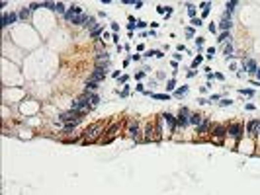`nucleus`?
Returning a JSON list of instances; mask_svg holds the SVG:
<instances>
[{
  "mask_svg": "<svg viewBox=\"0 0 260 195\" xmlns=\"http://www.w3.org/2000/svg\"><path fill=\"white\" fill-rule=\"evenodd\" d=\"M100 135H104V131H102V123H94V125H90V127H86L84 133H82V144H90V143H96L98 140V137Z\"/></svg>",
  "mask_w": 260,
  "mask_h": 195,
  "instance_id": "nucleus-1",
  "label": "nucleus"
},
{
  "mask_svg": "<svg viewBox=\"0 0 260 195\" xmlns=\"http://www.w3.org/2000/svg\"><path fill=\"white\" fill-rule=\"evenodd\" d=\"M71 109H74V111H78V113H88L90 109H92V103H90V99H88V96H82V98H78V99H74V102L71 103Z\"/></svg>",
  "mask_w": 260,
  "mask_h": 195,
  "instance_id": "nucleus-2",
  "label": "nucleus"
},
{
  "mask_svg": "<svg viewBox=\"0 0 260 195\" xmlns=\"http://www.w3.org/2000/svg\"><path fill=\"white\" fill-rule=\"evenodd\" d=\"M190 123V111L186 109V107H180V113H178V117H176V129H180V127H184Z\"/></svg>",
  "mask_w": 260,
  "mask_h": 195,
  "instance_id": "nucleus-3",
  "label": "nucleus"
},
{
  "mask_svg": "<svg viewBox=\"0 0 260 195\" xmlns=\"http://www.w3.org/2000/svg\"><path fill=\"white\" fill-rule=\"evenodd\" d=\"M106 74H108V70H106L104 66H96V68L92 70V74H90V80L92 82H102L106 78Z\"/></svg>",
  "mask_w": 260,
  "mask_h": 195,
  "instance_id": "nucleus-4",
  "label": "nucleus"
},
{
  "mask_svg": "<svg viewBox=\"0 0 260 195\" xmlns=\"http://www.w3.org/2000/svg\"><path fill=\"white\" fill-rule=\"evenodd\" d=\"M242 131H245V129H242V125H239V123H233V125H229V135L233 137L237 143L242 139Z\"/></svg>",
  "mask_w": 260,
  "mask_h": 195,
  "instance_id": "nucleus-5",
  "label": "nucleus"
},
{
  "mask_svg": "<svg viewBox=\"0 0 260 195\" xmlns=\"http://www.w3.org/2000/svg\"><path fill=\"white\" fill-rule=\"evenodd\" d=\"M225 135H229V127H225V125H217V127H213L211 137H213L215 140H221Z\"/></svg>",
  "mask_w": 260,
  "mask_h": 195,
  "instance_id": "nucleus-6",
  "label": "nucleus"
},
{
  "mask_svg": "<svg viewBox=\"0 0 260 195\" xmlns=\"http://www.w3.org/2000/svg\"><path fill=\"white\" fill-rule=\"evenodd\" d=\"M108 63H110V55H108L106 51H98V53H96V64L108 68Z\"/></svg>",
  "mask_w": 260,
  "mask_h": 195,
  "instance_id": "nucleus-7",
  "label": "nucleus"
},
{
  "mask_svg": "<svg viewBox=\"0 0 260 195\" xmlns=\"http://www.w3.org/2000/svg\"><path fill=\"white\" fill-rule=\"evenodd\" d=\"M258 129H260V119H252V121H249L246 131H249L250 137H258Z\"/></svg>",
  "mask_w": 260,
  "mask_h": 195,
  "instance_id": "nucleus-8",
  "label": "nucleus"
},
{
  "mask_svg": "<svg viewBox=\"0 0 260 195\" xmlns=\"http://www.w3.org/2000/svg\"><path fill=\"white\" fill-rule=\"evenodd\" d=\"M117 131H119V123H115V125H111L110 129L106 131V133H108V137H106V139H100V140H102V143H104V144L111 143V140L115 139V133H117Z\"/></svg>",
  "mask_w": 260,
  "mask_h": 195,
  "instance_id": "nucleus-9",
  "label": "nucleus"
},
{
  "mask_svg": "<svg viewBox=\"0 0 260 195\" xmlns=\"http://www.w3.org/2000/svg\"><path fill=\"white\" fill-rule=\"evenodd\" d=\"M127 135H129L131 139L141 140V139H139V123H137V121H129V127H127Z\"/></svg>",
  "mask_w": 260,
  "mask_h": 195,
  "instance_id": "nucleus-10",
  "label": "nucleus"
},
{
  "mask_svg": "<svg viewBox=\"0 0 260 195\" xmlns=\"http://www.w3.org/2000/svg\"><path fill=\"white\" fill-rule=\"evenodd\" d=\"M18 18H20V16H18V14H14V12H12V14H4V16H2V27L12 26V24H14Z\"/></svg>",
  "mask_w": 260,
  "mask_h": 195,
  "instance_id": "nucleus-11",
  "label": "nucleus"
},
{
  "mask_svg": "<svg viewBox=\"0 0 260 195\" xmlns=\"http://www.w3.org/2000/svg\"><path fill=\"white\" fill-rule=\"evenodd\" d=\"M209 129H211V121H209L207 117H204V121L197 125V135H205Z\"/></svg>",
  "mask_w": 260,
  "mask_h": 195,
  "instance_id": "nucleus-12",
  "label": "nucleus"
},
{
  "mask_svg": "<svg viewBox=\"0 0 260 195\" xmlns=\"http://www.w3.org/2000/svg\"><path fill=\"white\" fill-rule=\"evenodd\" d=\"M242 64H245V70H249V72H256V70H258L256 61H252V59H246V61H242Z\"/></svg>",
  "mask_w": 260,
  "mask_h": 195,
  "instance_id": "nucleus-13",
  "label": "nucleus"
},
{
  "mask_svg": "<svg viewBox=\"0 0 260 195\" xmlns=\"http://www.w3.org/2000/svg\"><path fill=\"white\" fill-rule=\"evenodd\" d=\"M162 119H164V121L168 123V127H170V131L174 133V131H176V117H174V115H170V113H164V115H162Z\"/></svg>",
  "mask_w": 260,
  "mask_h": 195,
  "instance_id": "nucleus-14",
  "label": "nucleus"
},
{
  "mask_svg": "<svg viewBox=\"0 0 260 195\" xmlns=\"http://www.w3.org/2000/svg\"><path fill=\"white\" fill-rule=\"evenodd\" d=\"M231 26H233V22H231V18H229V16H223V20H221L219 27H221L223 31H229V30H231Z\"/></svg>",
  "mask_w": 260,
  "mask_h": 195,
  "instance_id": "nucleus-15",
  "label": "nucleus"
},
{
  "mask_svg": "<svg viewBox=\"0 0 260 195\" xmlns=\"http://www.w3.org/2000/svg\"><path fill=\"white\" fill-rule=\"evenodd\" d=\"M86 96H88V99H90V103H92V107H96L98 103H100V96H98L96 92H84Z\"/></svg>",
  "mask_w": 260,
  "mask_h": 195,
  "instance_id": "nucleus-16",
  "label": "nucleus"
},
{
  "mask_svg": "<svg viewBox=\"0 0 260 195\" xmlns=\"http://www.w3.org/2000/svg\"><path fill=\"white\" fill-rule=\"evenodd\" d=\"M204 121V115H200V113H192L190 115V123H192V125H200V123Z\"/></svg>",
  "mask_w": 260,
  "mask_h": 195,
  "instance_id": "nucleus-17",
  "label": "nucleus"
},
{
  "mask_svg": "<svg viewBox=\"0 0 260 195\" xmlns=\"http://www.w3.org/2000/svg\"><path fill=\"white\" fill-rule=\"evenodd\" d=\"M227 12H225V16H229V18H231V14H233V12H235V8H237V2H235V0H231V2H227Z\"/></svg>",
  "mask_w": 260,
  "mask_h": 195,
  "instance_id": "nucleus-18",
  "label": "nucleus"
},
{
  "mask_svg": "<svg viewBox=\"0 0 260 195\" xmlns=\"http://www.w3.org/2000/svg\"><path fill=\"white\" fill-rule=\"evenodd\" d=\"M84 27H88L90 31H94V30H98V27H100V26H98V24H96V20H94V18H88V22L84 24Z\"/></svg>",
  "mask_w": 260,
  "mask_h": 195,
  "instance_id": "nucleus-19",
  "label": "nucleus"
},
{
  "mask_svg": "<svg viewBox=\"0 0 260 195\" xmlns=\"http://www.w3.org/2000/svg\"><path fill=\"white\" fill-rule=\"evenodd\" d=\"M30 14H31V10H30V6H27V8H22V10H20V20H27V18H30Z\"/></svg>",
  "mask_w": 260,
  "mask_h": 195,
  "instance_id": "nucleus-20",
  "label": "nucleus"
},
{
  "mask_svg": "<svg viewBox=\"0 0 260 195\" xmlns=\"http://www.w3.org/2000/svg\"><path fill=\"white\" fill-rule=\"evenodd\" d=\"M141 140H155V135H152V127H151V125L147 127V131H145V137H143Z\"/></svg>",
  "mask_w": 260,
  "mask_h": 195,
  "instance_id": "nucleus-21",
  "label": "nucleus"
},
{
  "mask_svg": "<svg viewBox=\"0 0 260 195\" xmlns=\"http://www.w3.org/2000/svg\"><path fill=\"white\" fill-rule=\"evenodd\" d=\"M94 90H98V82L88 80V82H86V92H94Z\"/></svg>",
  "mask_w": 260,
  "mask_h": 195,
  "instance_id": "nucleus-22",
  "label": "nucleus"
},
{
  "mask_svg": "<svg viewBox=\"0 0 260 195\" xmlns=\"http://www.w3.org/2000/svg\"><path fill=\"white\" fill-rule=\"evenodd\" d=\"M41 6L49 8V10H53V12H57V2H41Z\"/></svg>",
  "mask_w": 260,
  "mask_h": 195,
  "instance_id": "nucleus-23",
  "label": "nucleus"
},
{
  "mask_svg": "<svg viewBox=\"0 0 260 195\" xmlns=\"http://www.w3.org/2000/svg\"><path fill=\"white\" fill-rule=\"evenodd\" d=\"M78 125V121H72V123H65V133H71L74 131V127Z\"/></svg>",
  "mask_w": 260,
  "mask_h": 195,
  "instance_id": "nucleus-24",
  "label": "nucleus"
},
{
  "mask_svg": "<svg viewBox=\"0 0 260 195\" xmlns=\"http://www.w3.org/2000/svg\"><path fill=\"white\" fill-rule=\"evenodd\" d=\"M225 55H227V59H229V57H233V45H225Z\"/></svg>",
  "mask_w": 260,
  "mask_h": 195,
  "instance_id": "nucleus-25",
  "label": "nucleus"
},
{
  "mask_svg": "<svg viewBox=\"0 0 260 195\" xmlns=\"http://www.w3.org/2000/svg\"><path fill=\"white\" fill-rule=\"evenodd\" d=\"M227 39H231V35H229V31H223L221 33V35H219V41H221V43H225V41Z\"/></svg>",
  "mask_w": 260,
  "mask_h": 195,
  "instance_id": "nucleus-26",
  "label": "nucleus"
},
{
  "mask_svg": "<svg viewBox=\"0 0 260 195\" xmlns=\"http://www.w3.org/2000/svg\"><path fill=\"white\" fill-rule=\"evenodd\" d=\"M188 14H190V16H192V20H194V18H196V8H194V6H192V4H188Z\"/></svg>",
  "mask_w": 260,
  "mask_h": 195,
  "instance_id": "nucleus-27",
  "label": "nucleus"
},
{
  "mask_svg": "<svg viewBox=\"0 0 260 195\" xmlns=\"http://www.w3.org/2000/svg\"><path fill=\"white\" fill-rule=\"evenodd\" d=\"M186 92H188V88H186V86H182V88H180V90H176V98H180V96H182V94H186Z\"/></svg>",
  "mask_w": 260,
  "mask_h": 195,
  "instance_id": "nucleus-28",
  "label": "nucleus"
},
{
  "mask_svg": "<svg viewBox=\"0 0 260 195\" xmlns=\"http://www.w3.org/2000/svg\"><path fill=\"white\" fill-rule=\"evenodd\" d=\"M57 12H61V14H67V10H65V4L57 2Z\"/></svg>",
  "mask_w": 260,
  "mask_h": 195,
  "instance_id": "nucleus-29",
  "label": "nucleus"
},
{
  "mask_svg": "<svg viewBox=\"0 0 260 195\" xmlns=\"http://www.w3.org/2000/svg\"><path fill=\"white\" fill-rule=\"evenodd\" d=\"M102 33V27H98V30H94V31H90V37H94V39H96L98 35H100Z\"/></svg>",
  "mask_w": 260,
  "mask_h": 195,
  "instance_id": "nucleus-30",
  "label": "nucleus"
},
{
  "mask_svg": "<svg viewBox=\"0 0 260 195\" xmlns=\"http://www.w3.org/2000/svg\"><path fill=\"white\" fill-rule=\"evenodd\" d=\"M192 26L200 27V26H201V20H200V18H194V20H192Z\"/></svg>",
  "mask_w": 260,
  "mask_h": 195,
  "instance_id": "nucleus-31",
  "label": "nucleus"
},
{
  "mask_svg": "<svg viewBox=\"0 0 260 195\" xmlns=\"http://www.w3.org/2000/svg\"><path fill=\"white\" fill-rule=\"evenodd\" d=\"M37 8H43L39 2H34V4H30V10H37Z\"/></svg>",
  "mask_w": 260,
  "mask_h": 195,
  "instance_id": "nucleus-32",
  "label": "nucleus"
},
{
  "mask_svg": "<svg viewBox=\"0 0 260 195\" xmlns=\"http://www.w3.org/2000/svg\"><path fill=\"white\" fill-rule=\"evenodd\" d=\"M155 98H156V99H168L166 94H155Z\"/></svg>",
  "mask_w": 260,
  "mask_h": 195,
  "instance_id": "nucleus-33",
  "label": "nucleus"
},
{
  "mask_svg": "<svg viewBox=\"0 0 260 195\" xmlns=\"http://www.w3.org/2000/svg\"><path fill=\"white\" fill-rule=\"evenodd\" d=\"M174 86H176V82H174V80H168V86H166L168 90H174Z\"/></svg>",
  "mask_w": 260,
  "mask_h": 195,
  "instance_id": "nucleus-34",
  "label": "nucleus"
},
{
  "mask_svg": "<svg viewBox=\"0 0 260 195\" xmlns=\"http://www.w3.org/2000/svg\"><path fill=\"white\" fill-rule=\"evenodd\" d=\"M186 35H188V37H194V30H192V27H188V30H186Z\"/></svg>",
  "mask_w": 260,
  "mask_h": 195,
  "instance_id": "nucleus-35",
  "label": "nucleus"
},
{
  "mask_svg": "<svg viewBox=\"0 0 260 195\" xmlns=\"http://www.w3.org/2000/svg\"><path fill=\"white\" fill-rule=\"evenodd\" d=\"M241 94H246V96H252V90H241Z\"/></svg>",
  "mask_w": 260,
  "mask_h": 195,
  "instance_id": "nucleus-36",
  "label": "nucleus"
},
{
  "mask_svg": "<svg viewBox=\"0 0 260 195\" xmlns=\"http://www.w3.org/2000/svg\"><path fill=\"white\" fill-rule=\"evenodd\" d=\"M196 43H197V45L201 47V45H204V37H197V39H196Z\"/></svg>",
  "mask_w": 260,
  "mask_h": 195,
  "instance_id": "nucleus-37",
  "label": "nucleus"
},
{
  "mask_svg": "<svg viewBox=\"0 0 260 195\" xmlns=\"http://www.w3.org/2000/svg\"><path fill=\"white\" fill-rule=\"evenodd\" d=\"M221 105H231V99H221Z\"/></svg>",
  "mask_w": 260,
  "mask_h": 195,
  "instance_id": "nucleus-38",
  "label": "nucleus"
},
{
  "mask_svg": "<svg viewBox=\"0 0 260 195\" xmlns=\"http://www.w3.org/2000/svg\"><path fill=\"white\" fill-rule=\"evenodd\" d=\"M256 76H258V78H260V68H258V70H256Z\"/></svg>",
  "mask_w": 260,
  "mask_h": 195,
  "instance_id": "nucleus-39",
  "label": "nucleus"
},
{
  "mask_svg": "<svg viewBox=\"0 0 260 195\" xmlns=\"http://www.w3.org/2000/svg\"><path fill=\"white\" fill-rule=\"evenodd\" d=\"M258 135H260V129H258Z\"/></svg>",
  "mask_w": 260,
  "mask_h": 195,
  "instance_id": "nucleus-40",
  "label": "nucleus"
}]
</instances>
